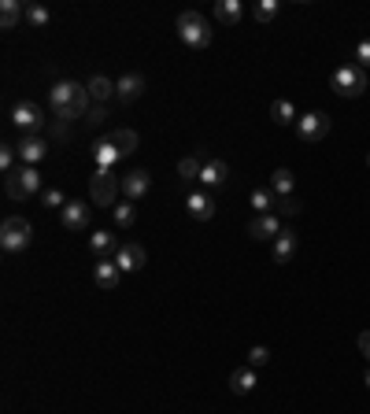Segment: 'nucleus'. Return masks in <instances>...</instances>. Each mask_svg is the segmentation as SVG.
Segmentation results:
<instances>
[{"label":"nucleus","mask_w":370,"mask_h":414,"mask_svg":"<svg viewBox=\"0 0 370 414\" xmlns=\"http://www.w3.org/2000/svg\"><path fill=\"white\" fill-rule=\"evenodd\" d=\"M104 122H108V108H104V104H93V111L86 115V126H89V130H100Z\"/></svg>","instance_id":"34"},{"label":"nucleus","mask_w":370,"mask_h":414,"mask_svg":"<svg viewBox=\"0 0 370 414\" xmlns=\"http://www.w3.org/2000/svg\"><path fill=\"white\" fill-rule=\"evenodd\" d=\"M144 263H149V252H144L141 244H134V241L119 244V252H115V267H119L122 274H134V270H141Z\"/></svg>","instance_id":"8"},{"label":"nucleus","mask_w":370,"mask_h":414,"mask_svg":"<svg viewBox=\"0 0 370 414\" xmlns=\"http://www.w3.org/2000/svg\"><path fill=\"white\" fill-rule=\"evenodd\" d=\"M330 86H333L337 96H363V89H366V71L359 67V63H345V67L333 71Z\"/></svg>","instance_id":"5"},{"label":"nucleus","mask_w":370,"mask_h":414,"mask_svg":"<svg viewBox=\"0 0 370 414\" xmlns=\"http://www.w3.org/2000/svg\"><path fill=\"white\" fill-rule=\"evenodd\" d=\"M149 189H152V174L149 171H130V174L122 178V200H134L137 204Z\"/></svg>","instance_id":"13"},{"label":"nucleus","mask_w":370,"mask_h":414,"mask_svg":"<svg viewBox=\"0 0 370 414\" xmlns=\"http://www.w3.org/2000/svg\"><path fill=\"white\" fill-rule=\"evenodd\" d=\"M226 181H230V163H226V159L207 156L204 171H200V185H204V189H222Z\"/></svg>","instance_id":"10"},{"label":"nucleus","mask_w":370,"mask_h":414,"mask_svg":"<svg viewBox=\"0 0 370 414\" xmlns=\"http://www.w3.org/2000/svg\"><path fill=\"white\" fill-rule=\"evenodd\" d=\"M293 255H296V234L293 229H282L274 237V263H289Z\"/></svg>","instance_id":"25"},{"label":"nucleus","mask_w":370,"mask_h":414,"mask_svg":"<svg viewBox=\"0 0 370 414\" xmlns=\"http://www.w3.org/2000/svg\"><path fill=\"white\" fill-rule=\"evenodd\" d=\"M19 159H23V167H37V163L48 156V141L45 137H23L19 144Z\"/></svg>","instance_id":"15"},{"label":"nucleus","mask_w":370,"mask_h":414,"mask_svg":"<svg viewBox=\"0 0 370 414\" xmlns=\"http://www.w3.org/2000/svg\"><path fill=\"white\" fill-rule=\"evenodd\" d=\"M252 389H255V370H252V367L230 370V392H233V396H248Z\"/></svg>","instance_id":"22"},{"label":"nucleus","mask_w":370,"mask_h":414,"mask_svg":"<svg viewBox=\"0 0 370 414\" xmlns=\"http://www.w3.org/2000/svg\"><path fill=\"white\" fill-rule=\"evenodd\" d=\"M119 159H122V156H119V148L111 144V141H96V144H93V163H96V171H111Z\"/></svg>","instance_id":"19"},{"label":"nucleus","mask_w":370,"mask_h":414,"mask_svg":"<svg viewBox=\"0 0 370 414\" xmlns=\"http://www.w3.org/2000/svg\"><path fill=\"white\" fill-rule=\"evenodd\" d=\"M293 185H296V178L289 167H278L274 174H270V192L274 196H293Z\"/></svg>","instance_id":"27"},{"label":"nucleus","mask_w":370,"mask_h":414,"mask_svg":"<svg viewBox=\"0 0 370 414\" xmlns=\"http://www.w3.org/2000/svg\"><path fill=\"white\" fill-rule=\"evenodd\" d=\"M274 200H278V196L270 192V189H252V207H255V214H270V211H274Z\"/></svg>","instance_id":"31"},{"label":"nucleus","mask_w":370,"mask_h":414,"mask_svg":"<svg viewBox=\"0 0 370 414\" xmlns=\"http://www.w3.org/2000/svg\"><path fill=\"white\" fill-rule=\"evenodd\" d=\"M93 281H96V289H119V281H122V270L115 267V259H96L93 263Z\"/></svg>","instance_id":"12"},{"label":"nucleus","mask_w":370,"mask_h":414,"mask_svg":"<svg viewBox=\"0 0 370 414\" xmlns=\"http://www.w3.org/2000/svg\"><path fill=\"white\" fill-rule=\"evenodd\" d=\"M174 30H178L182 45H189V48H207V45H212V38H215L207 15H200V11H182L178 19H174Z\"/></svg>","instance_id":"1"},{"label":"nucleus","mask_w":370,"mask_h":414,"mask_svg":"<svg viewBox=\"0 0 370 414\" xmlns=\"http://www.w3.org/2000/svg\"><path fill=\"white\" fill-rule=\"evenodd\" d=\"M204 163H207V152H204V148H200V152H192V156H185V159H178V178H185V181H200Z\"/></svg>","instance_id":"20"},{"label":"nucleus","mask_w":370,"mask_h":414,"mask_svg":"<svg viewBox=\"0 0 370 414\" xmlns=\"http://www.w3.org/2000/svg\"><path fill=\"white\" fill-rule=\"evenodd\" d=\"M89 196H93V204H100V207H115L122 200V178H115L111 171H96L93 181H89Z\"/></svg>","instance_id":"3"},{"label":"nucleus","mask_w":370,"mask_h":414,"mask_svg":"<svg viewBox=\"0 0 370 414\" xmlns=\"http://www.w3.org/2000/svg\"><path fill=\"white\" fill-rule=\"evenodd\" d=\"M30 241H34V226L23 214H8L4 226H0V248L4 252H26Z\"/></svg>","instance_id":"2"},{"label":"nucleus","mask_w":370,"mask_h":414,"mask_svg":"<svg viewBox=\"0 0 370 414\" xmlns=\"http://www.w3.org/2000/svg\"><path fill=\"white\" fill-rule=\"evenodd\" d=\"M86 89H89V96H93V104H108L111 100V93H115V86L104 78V74H96V78H89L86 81Z\"/></svg>","instance_id":"28"},{"label":"nucleus","mask_w":370,"mask_h":414,"mask_svg":"<svg viewBox=\"0 0 370 414\" xmlns=\"http://www.w3.org/2000/svg\"><path fill=\"white\" fill-rule=\"evenodd\" d=\"M274 211H278V214H285V219H293V214H300V211H303V204L296 200V196H278V200H274Z\"/></svg>","instance_id":"32"},{"label":"nucleus","mask_w":370,"mask_h":414,"mask_svg":"<svg viewBox=\"0 0 370 414\" xmlns=\"http://www.w3.org/2000/svg\"><path fill=\"white\" fill-rule=\"evenodd\" d=\"M366 167H370V152H366Z\"/></svg>","instance_id":"42"},{"label":"nucleus","mask_w":370,"mask_h":414,"mask_svg":"<svg viewBox=\"0 0 370 414\" xmlns=\"http://www.w3.org/2000/svg\"><path fill=\"white\" fill-rule=\"evenodd\" d=\"M82 93V81H52V89H48V100H52V111L56 108H67V104H74V96Z\"/></svg>","instance_id":"16"},{"label":"nucleus","mask_w":370,"mask_h":414,"mask_svg":"<svg viewBox=\"0 0 370 414\" xmlns=\"http://www.w3.org/2000/svg\"><path fill=\"white\" fill-rule=\"evenodd\" d=\"M89 252L96 259H108V252H119V241L108 234V229H96V234L89 237Z\"/></svg>","instance_id":"23"},{"label":"nucleus","mask_w":370,"mask_h":414,"mask_svg":"<svg viewBox=\"0 0 370 414\" xmlns=\"http://www.w3.org/2000/svg\"><path fill=\"white\" fill-rule=\"evenodd\" d=\"M282 234V222H278V214L270 211V214H255V219L248 222V237L255 241H274Z\"/></svg>","instance_id":"14"},{"label":"nucleus","mask_w":370,"mask_h":414,"mask_svg":"<svg viewBox=\"0 0 370 414\" xmlns=\"http://www.w3.org/2000/svg\"><path fill=\"white\" fill-rule=\"evenodd\" d=\"M267 362H270V352H267L263 344L248 347V367H252V370H255V367H267Z\"/></svg>","instance_id":"35"},{"label":"nucleus","mask_w":370,"mask_h":414,"mask_svg":"<svg viewBox=\"0 0 370 414\" xmlns=\"http://www.w3.org/2000/svg\"><path fill=\"white\" fill-rule=\"evenodd\" d=\"M15 159H19V148H11V144L0 148V167H4V174L15 171Z\"/></svg>","instance_id":"36"},{"label":"nucleus","mask_w":370,"mask_h":414,"mask_svg":"<svg viewBox=\"0 0 370 414\" xmlns=\"http://www.w3.org/2000/svg\"><path fill=\"white\" fill-rule=\"evenodd\" d=\"M141 93H144V78H141V74H122V78L115 81V96H119L122 104H134Z\"/></svg>","instance_id":"17"},{"label":"nucleus","mask_w":370,"mask_h":414,"mask_svg":"<svg viewBox=\"0 0 370 414\" xmlns=\"http://www.w3.org/2000/svg\"><path fill=\"white\" fill-rule=\"evenodd\" d=\"M23 19H26V4H23V0H0V26L15 30Z\"/></svg>","instance_id":"18"},{"label":"nucleus","mask_w":370,"mask_h":414,"mask_svg":"<svg viewBox=\"0 0 370 414\" xmlns=\"http://www.w3.org/2000/svg\"><path fill=\"white\" fill-rule=\"evenodd\" d=\"M11 122H15V130H23V137H41V130H45V111H41L34 100H23V104L11 108Z\"/></svg>","instance_id":"6"},{"label":"nucleus","mask_w":370,"mask_h":414,"mask_svg":"<svg viewBox=\"0 0 370 414\" xmlns=\"http://www.w3.org/2000/svg\"><path fill=\"white\" fill-rule=\"evenodd\" d=\"M356 344H359V352H363V355L370 359V329H363V333L356 337Z\"/></svg>","instance_id":"39"},{"label":"nucleus","mask_w":370,"mask_h":414,"mask_svg":"<svg viewBox=\"0 0 370 414\" xmlns=\"http://www.w3.org/2000/svg\"><path fill=\"white\" fill-rule=\"evenodd\" d=\"M108 141L119 148V156H122V159L137 152V134H134L130 126H119V130H111V137H108Z\"/></svg>","instance_id":"21"},{"label":"nucleus","mask_w":370,"mask_h":414,"mask_svg":"<svg viewBox=\"0 0 370 414\" xmlns=\"http://www.w3.org/2000/svg\"><path fill=\"white\" fill-rule=\"evenodd\" d=\"M41 204H45V207H56V211H63V207H67V196H63L59 189H48V192L41 196Z\"/></svg>","instance_id":"37"},{"label":"nucleus","mask_w":370,"mask_h":414,"mask_svg":"<svg viewBox=\"0 0 370 414\" xmlns=\"http://www.w3.org/2000/svg\"><path fill=\"white\" fill-rule=\"evenodd\" d=\"M52 134H56V141H67V137H71V126H67V122H56Z\"/></svg>","instance_id":"40"},{"label":"nucleus","mask_w":370,"mask_h":414,"mask_svg":"<svg viewBox=\"0 0 370 414\" xmlns=\"http://www.w3.org/2000/svg\"><path fill=\"white\" fill-rule=\"evenodd\" d=\"M4 192L11 200H26V196L41 192V174L37 167H15L11 174H4Z\"/></svg>","instance_id":"4"},{"label":"nucleus","mask_w":370,"mask_h":414,"mask_svg":"<svg viewBox=\"0 0 370 414\" xmlns=\"http://www.w3.org/2000/svg\"><path fill=\"white\" fill-rule=\"evenodd\" d=\"M111 222H115L119 229H130L137 222V204L134 200H119L115 207H111Z\"/></svg>","instance_id":"26"},{"label":"nucleus","mask_w":370,"mask_h":414,"mask_svg":"<svg viewBox=\"0 0 370 414\" xmlns=\"http://www.w3.org/2000/svg\"><path fill=\"white\" fill-rule=\"evenodd\" d=\"M366 389H370V370H366Z\"/></svg>","instance_id":"41"},{"label":"nucleus","mask_w":370,"mask_h":414,"mask_svg":"<svg viewBox=\"0 0 370 414\" xmlns=\"http://www.w3.org/2000/svg\"><path fill=\"white\" fill-rule=\"evenodd\" d=\"M330 115L326 111H311V115H300L296 119V137L303 141V144H318L326 134H330Z\"/></svg>","instance_id":"7"},{"label":"nucleus","mask_w":370,"mask_h":414,"mask_svg":"<svg viewBox=\"0 0 370 414\" xmlns=\"http://www.w3.org/2000/svg\"><path fill=\"white\" fill-rule=\"evenodd\" d=\"M215 196L212 192H189L185 196V211H189V219L192 222H207V219H215Z\"/></svg>","instance_id":"11"},{"label":"nucleus","mask_w":370,"mask_h":414,"mask_svg":"<svg viewBox=\"0 0 370 414\" xmlns=\"http://www.w3.org/2000/svg\"><path fill=\"white\" fill-rule=\"evenodd\" d=\"M356 63H359L363 71L370 67V38H363V41L356 45Z\"/></svg>","instance_id":"38"},{"label":"nucleus","mask_w":370,"mask_h":414,"mask_svg":"<svg viewBox=\"0 0 370 414\" xmlns=\"http://www.w3.org/2000/svg\"><path fill=\"white\" fill-rule=\"evenodd\" d=\"M278 11H282V4H278V0H260V4H255L252 8V15H255V23H274L278 19Z\"/></svg>","instance_id":"30"},{"label":"nucleus","mask_w":370,"mask_h":414,"mask_svg":"<svg viewBox=\"0 0 370 414\" xmlns=\"http://www.w3.org/2000/svg\"><path fill=\"white\" fill-rule=\"evenodd\" d=\"M89 219H93V211L82 200H67V207L59 211V222H63V229H71V234H82L89 226Z\"/></svg>","instance_id":"9"},{"label":"nucleus","mask_w":370,"mask_h":414,"mask_svg":"<svg viewBox=\"0 0 370 414\" xmlns=\"http://www.w3.org/2000/svg\"><path fill=\"white\" fill-rule=\"evenodd\" d=\"M241 15H245L241 0H219V4H215V19H219L222 26H237Z\"/></svg>","instance_id":"24"},{"label":"nucleus","mask_w":370,"mask_h":414,"mask_svg":"<svg viewBox=\"0 0 370 414\" xmlns=\"http://www.w3.org/2000/svg\"><path fill=\"white\" fill-rule=\"evenodd\" d=\"M270 119H274L278 126H296L300 115H296V108L289 100H274V104H270Z\"/></svg>","instance_id":"29"},{"label":"nucleus","mask_w":370,"mask_h":414,"mask_svg":"<svg viewBox=\"0 0 370 414\" xmlns=\"http://www.w3.org/2000/svg\"><path fill=\"white\" fill-rule=\"evenodd\" d=\"M26 23L30 26H48L52 15H48V8H41V4H26Z\"/></svg>","instance_id":"33"}]
</instances>
